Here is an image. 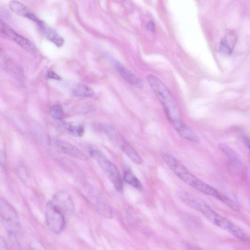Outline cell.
<instances>
[{
  "label": "cell",
  "mask_w": 250,
  "mask_h": 250,
  "mask_svg": "<svg viewBox=\"0 0 250 250\" xmlns=\"http://www.w3.org/2000/svg\"><path fill=\"white\" fill-rule=\"evenodd\" d=\"M178 196L185 204L200 212L210 223L228 231L242 242L249 243V237L244 230L217 213L203 200L185 192H180Z\"/></svg>",
  "instance_id": "obj_1"
},
{
  "label": "cell",
  "mask_w": 250,
  "mask_h": 250,
  "mask_svg": "<svg viewBox=\"0 0 250 250\" xmlns=\"http://www.w3.org/2000/svg\"><path fill=\"white\" fill-rule=\"evenodd\" d=\"M162 157L170 169L184 182L205 194L215 197L232 210L236 208L234 202L194 176L173 156L165 153Z\"/></svg>",
  "instance_id": "obj_2"
},
{
  "label": "cell",
  "mask_w": 250,
  "mask_h": 250,
  "mask_svg": "<svg viewBox=\"0 0 250 250\" xmlns=\"http://www.w3.org/2000/svg\"><path fill=\"white\" fill-rule=\"evenodd\" d=\"M146 79L161 103L167 119L179 133L186 125L182 120L179 109L171 93L157 76L149 74Z\"/></svg>",
  "instance_id": "obj_3"
},
{
  "label": "cell",
  "mask_w": 250,
  "mask_h": 250,
  "mask_svg": "<svg viewBox=\"0 0 250 250\" xmlns=\"http://www.w3.org/2000/svg\"><path fill=\"white\" fill-rule=\"evenodd\" d=\"M90 155L97 162L100 167L108 177L118 191L123 188V181L116 166L110 162L106 156L100 150L91 148Z\"/></svg>",
  "instance_id": "obj_4"
},
{
  "label": "cell",
  "mask_w": 250,
  "mask_h": 250,
  "mask_svg": "<svg viewBox=\"0 0 250 250\" xmlns=\"http://www.w3.org/2000/svg\"><path fill=\"white\" fill-rule=\"evenodd\" d=\"M0 219L11 239L16 240L17 229L20 225L19 215L14 207L3 198H0Z\"/></svg>",
  "instance_id": "obj_5"
},
{
  "label": "cell",
  "mask_w": 250,
  "mask_h": 250,
  "mask_svg": "<svg viewBox=\"0 0 250 250\" xmlns=\"http://www.w3.org/2000/svg\"><path fill=\"white\" fill-rule=\"evenodd\" d=\"M45 220L49 229L56 234L61 232L65 226L63 214L49 201L45 211Z\"/></svg>",
  "instance_id": "obj_6"
},
{
  "label": "cell",
  "mask_w": 250,
  "mask_h": 250,
  "mask_svg": "<svg viewBox=\"0 0 250 250\" xmlns=\"http://www.w3.org/2000/svg\"><path fill=\"white\" fill-rule=\"evenodd\" d=\"M50 201L63 215L71 214L74 211L73 200L69 193L65 191L57 192Z\"/></svg>",
  "instance_id": "obj_7"
},
{
  "label": "cell",
  "mask_w": 250,
  "mask_h": 250,
  "mask_svg": "<svg viewBox=\"0 0 250 250\" xmlns=\"http://www.w3.org/2000/svg\"><path fill=\"white\" fill-rule=\"evenodd\" d=\"M110 138L121 148L122 151L134 163L140 165L142 160L133 146L116 130L111 135Z\"/></svg>",
  "instance_id": "obj_8"
},
{
  "label": "cell",
  "mask_w": 250,
  "mask_h": 250,
  "mask_svg": "<svg viewBox=\"0 0 250 250\" xmlns=\"http://www.w3.org/2000/svg\"><path fill=\"white\" fill-rule=\"evenodd\" d=\"M51 144L58 152L82 160H87L86 156L73 144L59 139H53Z\"/></svg>",
  "instance_id": "obj_9"
},
{
  "label": "cell",
  "mask_w": 250,
  "mask_h": 250,
  "mask_svg": "<svg viewBox=\"0 0 250 250\" xmlns=\"http://www.w3.org/2000/svg\"><path fill=\"white\" fill-rule=\"evenodd\" d=\"M237 40L236 32L233 29H228L221 39L219 45L220 53L225 56L232 54Z\"/></svg>",
  "instance_id": "obj_10"
},
{
  "label": "cell",
  "mask_w": 250,
  "mask_h": 250,
  "mask_svg": "<svg viewBox=\"0 0 250 250\" xmlns=\"http://www.w3.org/2000/svg\"><path fill=\"white\" fill-rule=\"evenodd\" d=\"M111 62L121 77L128 83L133 85H141V82L134 74L118 61L110 59Z\"/></svg>",
  "instance_id": "obj_11"
},
{
  "label": "cell",
  "mask_w": 250,
  "mask_h": 250,
  "mask_svg": "<svg viewBox=\"0 0 250 250\" xmlns=\"http://www.w3.org/2000/svg\"><path fill=\"white\" fill-rule=\"evenodd\" d=\"M10 9L15 14L20 16L25 17L37 22L39 26L42 23L37 17L23 4L18 1H11L9 3Z\"/></svg>",
  "instance_id": "obj_12"
},
{
  "label": "cell",
  "mask_w": 250,
  "mask_h": 250,
  "mask_svg": "<svg viewBox=\"0 0 250 250\" xmlns=\"http://www.w3.org/2000/svg\"><path fill=\"white\" fill-rule=\"evenodd\" d=\"M220 149L227 156L229 162L233 167L240 168L243 166L242 161L238 154L227 144L221 143L218 145Z\"/></svg>",
  "instance_id": "obj_13"
},
{
  "label": "cell",
  "mask_w": 250,
  "mask_h": 250,
  "mask_svg": "<svg viewBox=\"0 0 250 250\" xmlns=\"http://www.w3.org/2000/svg\"><path fill=\"white\" fill-rule=\"evenodd\" d=\"M13 41L27 52L35 54L37 51L34 44L26 38L17 34Z\"/></svg>",
  "instance_id": "obj_14"
},
{
  "label": "cell",
  "mask_w": 250,
  "mask_h": 250,
  "mask_svg": "<svg viewBox=\"0 0 250 250\" xmlns=\"http://www.w3.org/2000/svg\"><path fill=\"white\" fill-rule=\"evenodd\" d=\"M63 127L71 135L75 137H81L84 134V129L82 125H74L68 123H63Z\"/></svg>",
  "instance_id": "obj_15"
},
{
  "label": "cell",
  "mask_w": 250,
  "mask_h": 250,
  "mask_svg": "<svg viewBox=\"0 0 250 250\" xmlns=\"http://www.w3.org/2000/svg\"><path fill=\"white\" fill-rule=\"evenodd\" d=\"M73 93L77 96L82 97H90L93 96V90L88 86L82 83L76 85L73 90Z\"/></svg>",
  "instance_id": "obj_16"
},
{
  "label": "cell",
  "mask_w": 250,
  "mask_h": 250,
  "mask_svg": "<svg viewBox=\"0 0 250 250\" xmlns=\"http://www.w3.org/2000/svg\"><path fill=\"white\" fill-rule=\"evenodd\" d=\"M123 179L126 183L136 188L139 189L142 188V185L140 181L130 171H127L124 173Z\"/></svg>",
  "instance_id": "obj_17"
},
{
  "label": "cell",
  "mask_w": 250,
  "mask_h": 250,
  "mask_svg": "<svg viewBox=\"0 0 250 250\" xmlns=\"http://www.w3.org/2000/svg\"><path fill=\"white\" fill-rule=\"evenodd\" d=\"M46 33L47 38L54 44L59 47L62 45L64 41L56 31L52 29H48Z\"/></svg>",
  "instance_id": "obj_18"
},
{
  "label": "cell",
  "mask_w": 250,
  "mask_h": 250,
  "mask_svg": "<svg viewBox=\"0 0 250 250\" xmlns=\"http://www.w3.org/2000/svg\"><path fill=\"white\" fill-rule=\"evenodd\" d=\"M50 114L53 118L57 120H61L64 117V112L60 104L53 105L50 109Z\"/></svg>",
  "instance_id": "obj_19"
},
{
  "label": "cell",
  "mask_w": 250,
  "mask_h": 250,
  "mask_svg": "<svg viewBox=\"0 0 250 250\" xmlns=\"http://www.w3.org/2000/svg\"><path fill=\"white\" fill-rule=\"evenodd\" d=\"M6 169V160L4 154L0 149V175Z\"/></svg>",
  "instance_id": "obj_20"
},
{
  "label": "cell",
  "mask_w": 250,
  "mask_h": 250,
  "mask_svg": "<svg viewBox=\"0 0 250 250\" xmlns=\"http://www.w3.org/2000/svg\"><path fill=\"white\" fill-rule=\"evenodd\" d=\"M30 248L31 250H44L42 245L35 240L30 242Z\"/></svg>",
  "instance_id": "obj_21"
},
{
  "label": "cell",
  "mask_w": 250,
  "mask_h": 250,
  "mask_svg": "<svg viewBox=\"0 0 250 250\" xmlns=\"http://www.w3.org/2000/svg\"><path fill=\"white\" fill-rule=\"evenodd\" d=\"M146 29L147 31L152 33H155L156 32V26L155 23L153 21H149L146 24Z\"/></svg>",
  "instance_id": "obj_22"
},
{
  "label": "cell",
  "mask_w": 250,
  "mask_h": 250,
  "mask_svg": "<svg viewBox=\"0 0 250 250\" xmlns=\"http://www.w3.org/2000/svg\"><path fill=\"white\" fill-rule=\"evenodd\" d=\"M0 250H8V246L5 239L0 235Z\"/></svg>",
  "instance_id": "obj_23"
},
{
  "label": "cell",
  "mask_w": 250,
  "mask_h": 250,
  "mask_svg": "<svg viewBox=\"0 0 250 250\" xmlns=\"http://www.w3.org/2000/svg\"><path fill=\"white\" fill-rule=\"evenodd\" d=\"M47 77L50 79H55L57 80H61V77L52 71H50L48 72Z\"/></svg>",
  "instance_id": "obj_24"
},
{
  "label": "cell",
  "mask_w": 250,
  "mask_h": 250,
  "mask_svg": "<svg viewBox=\"0 0 250 250\" xmlns=\"http://www.w3.org/2000/svg\"><path fill=\"white\" fill-rule=\"evenodd\" d=\"M185 246L187 250H201L195 246L188 243H186Z\"/></svg>",
  "instance_id": "obj_25"
},
{
  "label": "cell",
  "mask_w": 250,
  "mask_h": 250,
  "mask_svg": "<svg viewBox=\"0 0 250 250\" xmlns=\"http://www.w3.org/2000/svg\"><path fill=\"white\" fill-rule=\"evenodd\" d=\"M242 139L243 142L245 144L246 146L249 148L250 147V141L249 138L246 135L242 136Z\"/></svg>",
  "instance_id": "obj_26"
},
{
  "label": "cell",
  "mask_w": 250,
  "mask_h": 250,
  "mask_svg": "<svg viewBox=\"0 0 250 250\" xmlns=\"http://www.w3.org/2000/svg\"><path fill=\"white\" fill-rule=\"evenodd\" d=\"M1 59H2L1 54L0 51V63L1 62Z\"/></svg>",
  "instance_id": "obj_27"
}]
</instances>
